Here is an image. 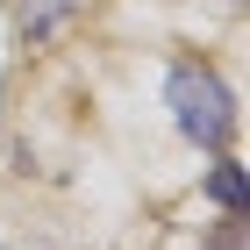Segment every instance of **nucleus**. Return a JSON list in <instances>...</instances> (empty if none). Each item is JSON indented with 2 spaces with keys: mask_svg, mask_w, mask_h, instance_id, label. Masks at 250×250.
Returning a JSON list of instances; mask_svg holds the SVG:
<instances>
[{
  "mask_svg": "<svg viewBox=\"0 0 250 250\" xmlns=\"http://www.w3.org/2000/svg\"><path fill=\"white\" fill-rule=\"evenodd\" d=\"M172 115H179V129L200 143V150H222L229 143V129H236V115H229V86L214 72H200V64H179L172 72Z\"/></svg>",
  "mask_w": 250,
  "mask_h": 250,
  "instance_id": "1",
  "label": "nucleus"
},
{
  "mask_svg": "<svg viewBox=\"0 0 250 250\" xmlns=\"http://www.w3.org/2000/svg\"><path fill=\"white\" fill-rule=\"evenodd\" d=\"M208 193H214V200H222V208H243V172H236V165H214V179H208Z\"/></svg>",
  "mask_w": 250,
  "mask_h": 250,
  "instance_id": "2",
  "label": "nucleus"
},
{
  "mask_svg": "<svg viewBox=\"0 0 250 250\" xmlns=\"http://www.w3.org/2000/svg\"><path fill=\"white\" fill-rule=\"evenodd\" d=\"M58 21H64V0H36V7H29V36H50V29H58Z\"/></svg>",
  "mask_w": 250,
  "mask_h": 250,
  "instance_id": "3",
  "label": "nucleus"
}]
</instances>
